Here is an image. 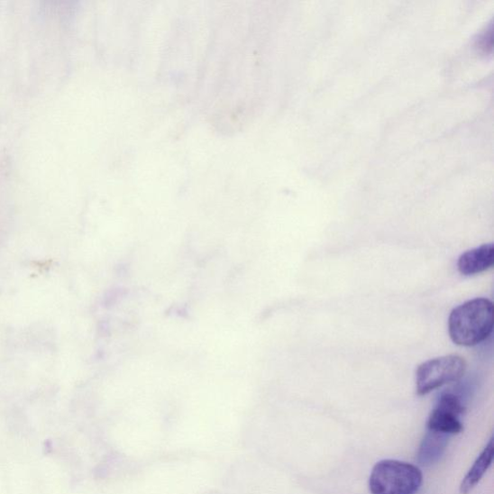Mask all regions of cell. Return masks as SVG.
<instances>
[{
	"mask_svg": "<svg viewBox=\"0 0 494 494\" xmlns=\"http://www.w3.org/2000/svg\"><path fill=\"white\" fill-rule=\"evenodd\" d=\"M448 327L455 344L463 347L480 344L492 333L493 304L482 297L466 301L451 312Z\"/></svg>",
	"mask_w": 494,
	"mask_h": 494,
	"instance_id": "obj_1",
	"label": "cell"
},
{
	"mask_svg": "<svg viewBox=\"0 0 494 494\" xmlns=\"http://www.w3.org/2000/svg\"><path fill=\"white\" fill-rule=\"evenodd\" d=\"M423 481L417 466L396 460L379 462L370 473V491L372 494H416Z\"/></svg>",
	"mask_w": 494,
	"mask_h": 494,
	"instance_id": "obj_2",
	"label": "cell"
},
{
	"mask_svg": "<svg viewBox=\"0 0 494 494\" xmlns=\"http://www.w3.org/2000/svg\"><path fill=\"white\" fill-rule=\"evenodd\" d=\"M466 363L459 355H445L422 363L416 370V392L426 395L446 383L461 380Z\"/></svg>",
	"mask_w": 494,
	"mask_h": 494,
	"instance_id": "obj_3",
	"label": "cell"
},
{
	"mask_svg": "<svg viewBox=\"0 0 494 494\" xmlns=\"http://www.w3.org/2000/svg\"><path fill=\"white\" fill-rule=\"evenodd\" d=\"M464 411L465 407L457 395L444 394L439 398L436 407L429 417V431L446 435L462 433L463 425L460 416L464 414Z\"/></svg>",
	"mask_w": 494,
	"mask_h": 494,
	"instance_id": "obj_4",
	"label": "cell"
},
{
	"mask_svg": "<svg viewBox=\"0 0 494 494\" xmlns=\"http://www.w3.org/2000/svg\"><path fill=\"white\" fill-rule=\"evenodd\" d=\"M494 245L484 244L462 253L458 260V270L464 277L475 276L492 267Z\"/></svg>",
	"mask_w": 494,
	"mask_h": 494,
	"instance_id": "obj_5",
	"label": "cell"
},
{
	"mask_svg": "<svg viewBox=\"0 0 494 494\" xmlns=\"http://www.w3.org/2000/svg\"><path fill=\"white\" fill-rule=\"evenodd\" d=\"M494 444L493 437L489 439V444L475 461L472 468L462 480L460 487L462 494H469L486 474L493 461Z\"/></svg>",
	"mask_w": 494,
	"mask_h": 494,
	"instance_id": "obj_6",
	"label": "cell"
},
{
	"mask_svg": "<svg viewBox=\"0 0 494 494\" xmlns=\"http://www.w3.org/2000/svg\"><path fill=\"white\" fill-rule=\"evenodd\" d=\"M447 436L429 431L426 437L424 438L419 451V462L423 465L432 464L439 457H442L447 446Z\"/></svg>",
	"mask_w": 494,
	"mask_h": 494,
	"instance_id": "obj_7",
	"label": "cell"
}]
</instances>
